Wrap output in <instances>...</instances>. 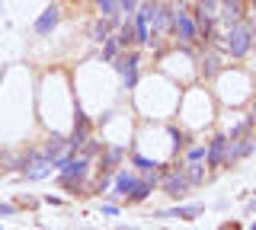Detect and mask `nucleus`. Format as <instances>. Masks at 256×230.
<instances>
[{"instance_id": "obj_1", "label": "nucleus", "mask_w": 256, "mask_h": 230, "mask_svg": "<svg viewBox=\"0 0 256 230\" xmlns=\"http://www.w3.org/2000/svg\"><path fill=\"white\" fill-rule=\"evenodd\" d=\"M250 45H253V29L244 26V22H234L230 32H228V51L234 54V58H244V54L250 51Z\"/></svg>"}, {"instance_id": "obj_2", "label": "nucleus", "mask_w": 256, "mask_h": 230, "mask_svg": "<svg viewBox=\"0 0 256 230\" xmlns=\"http://www.w3.org/2000/svg\"><path fill=\"white\" fill-rule=\"evenodd\" d=\"M86 176V157H77V160H64L61 163V182L64 186H74Z\"/></svg>"}, {"instance_id": "obj_3", "label": "nucleus", "mask_w": 256, "mask_h": 230, "mask_svg": "<svg viewBox=\"0 0 256 230\" xmlns=\"http://www.w3.org/2000/svg\"><path fill=\"white\" fill-rule=\"evenodd\" d=\"M70 150H74V144H70V141H64L61 134H52V141H48V160H52L54 166H61L64 160H68Z\"/></svg>"}, {"instance_id": "obj_4", "label": "nucleus", "mask_w": 256, "mask_h": 230, "mask_svg": "<svg viewBox=\"0 0 256 230\" xmlns=\"http://www.w3.org/2000/svg\"><path fill=\"white\" fill-rule=\"evenodd\" d=\"M173 29H176V35H180L182 42H196L198 38V26L192 22L189 13H173Z\"/></svg>"}, {"instance_id": "obj_5", "label": "nucleus", "mask_w": 256, "mask_h": 230, "mask_svg": "<svg viewBox=\"0 0 256 230\" xmlns=\"http://www.w3.org/2000/svg\"><path fill=\"white\" fill-rule=\"evenodd\" d=\"M164 189H166V195H186V189H189V176H182L180 170L176 173H170V176H166V182H164Z\"/></svg>"}, {"instance_id": "obj_6", "label": "nucleus", "mask_w": 256, "mask_h": 230, "mask_svg": "<svg viewBox=\"0 0 256 230\" xmlns=\"http://www.w3.org/2000/svg\"><path fill=\"white\" fill-rule=\"evenodd\" d=\"M228 160V138H214L208 147V166H221Z\"/></svg>"}, {"instance_id": "obj_7", "label": "nucleus", "mask_w": 256, "mask_h": 230, "mask_svg": "<svg viewBox=\"0 0 256 230\" xmlns=\"http://www.w3.org/2000/svg\"><path fill=\"white\" fill-rule=\"evenodd\" d=\"M52 160H48V157H36V160H29V166H26V176L29 179H45L48 173H52Z\"/></svg>"}, {"instance_id": "obj_8", "label": "nucleus", "mask_w": 256, "mask_h": 230, "mask_svg": "<svg viewBox=\"0 0 256 230\" xmlns=\"http://www.w3.org/2000/svg\"><path fill=\"white\" fill-rule=\"evenodd\" d=\"M54 26H58V10H54V6H48L42 16H38V22H36V32L38 35H48Z\"/></svg>"}, {"instance_id": "obj_9", "label": "nucleus", "mask_w": 256, "mask_h": 230, "mask_svg": "<svg viewBox=\"0 0 256 230\" xmlns=\"http://www.w3.org/2000/svg\"><path fill=\"white\" fill-rule=\"evenodd\" d=\"M134 186H138V182H134L132 173H118V179H116V195H132Z\"/></svg>"}, {"instance_id": "obj_10", "label": "nucleus", "mask_w": 256, "mask_h": 230, "mask_svg": "<svg viewBox=\"0 0 256 230\" xmlns=\"http://www.w3.org/2000/svg\"><path fill=\"white\" fill-rule=\"evenodd\" d=\"M221 16L228 19L230 26H234L237 16H240V3H237V0H224V3H221Z\"/></svg>"}, {"instance_id": "obj_11", "label": "nucleus", "mask_w": 256, "mask_h": 230, "mask_svg": "<svg viewBox=\"0 0 256 230\" xmlns=\"http://www.w3.org/2000/svg\"><path fill=\"white\" fill-rule=\"evenodd\" d=\"M196 214H202V205H189V208H176V211H166L164 218H182V221H189V218H196Z\"/></svg>"}, {"instance_id": "obj_12", "label": "nucleus", "mask_w": 256, "mask_h": 230, "mask_svg": "<svg viewBox=\"0 0 256 230\" xmlns=\"http://www.w3.org/2000/svg\"><path fill=\"white\" fill-rule=\"evenodd\" d=\"M150 192H154V182H138V186H134V192L132 195H128V198H132V202H144V198H148Z\"/></svg>"}, {"instance_id": "obj_13", "label": "nucleus", "mask_w": 256, "mask_h": 230, "mask_svg": "<svg viewBox=\"0 0 256 230\" xmlns=\"http://www.w3.org/2000/svg\"><path fill=\"white\" fill-rule=\"evenodd\" d=\"M96 3L102 6V13H106L109 19H118V0H96Z\"/></svg>"}, {"instance_id": "obj_14", "label": "nucleus", "mask_w": 256, "mask_h": 230, "mask_svg": "<svg viewBox=\"0 0 256 230\" xmlns=\"http://www.w3.org/2000/svg\"><path fill=\"white\" fill-rule=\"evenodd\" d=\"M118 160H122V147H109L106 150V166H102V170H112Z\"/></svg>"}, {"instance_id": "obj_15", "label": "nucleus", "mask_w": 256, "mask_h": 230, "mask_svg": "<svg viewBox=\"0 0 256 230\" xmlns=\"http://www.w3.org/2000/svg\"><path fill=\"white\" fill-rule=\"evenodd\" d=\"M93 38H96V42H109V26H106V22H96V26H93Z\"/></svg>"}, {"instance_id": "obj_16", "label": "nucleus", "mask_w": 256, "mask_h": 230, "mask_svg": "<svg viewBox=\"0 0 256 230\" xmlns=\"http://www.w3.org/2000/svg\"><path fill=\"white\" fill-rule=\"evenodd\" d=\"M189 182H202V166H198V160H192V166H189Z\"/></svg>"}, {"instance_id": "obj_17", "label": "nucleus", "mask_w": 256, "mask_h": 230, "mask_svg": "<svg viewBox=\"0 0 256 230\" xmlns=\"http://www.w3.org/2000/svg\"><path fill=\"white\" fill-rule=\"evenodd\" d=\"M134 163H138V166H141V170H144V173H150V170H154V166H157V163H150V160H144V157H134Z\"/></svg>"}, {"instance_id": "obj_18", "label": "nucleus", "mask_w": 256, "mask_h": 230, "mask_svg": "<svg viewBox=\"0 0 256 230\" xmlns=\"http://www.w3.org/2000/svg\"><path fill=\"white\" fill-rule=\"evenodd\" d=\"M202 157H205V147H192L189 150V160H202Z\"/></svg>"}, {"instance_id": "obj_19", "label": "nucleus", "mask_w": 256, "mask_h": 230, "mask_svg": "<svg viewBox=\"0 0 256 230\" xmlns=\"http://www.w3.org/2000/svg\"><path fill=\"white\" fill-rule=\"evenodd\" d=\"M214 70H218V61L208 58V61H205V74H214Z\"/></svg>"}, {"instance_id": "obj_20", "label": "nucleus", "mask_w": 256, "mask_h": 230, "mask_svg": "<svg viewBox=\"0 0 256 230\" xmlns=\"http://www.w3.org/2000/svg\"><path fill=\"white\" fill-rule=\"evenodd\" d=\"M118 6H122L125 13H132V10H134V0H118Z\"/></svg>"}, {"instance_id": "obj_21", "label": "nucleus", "mask_w": 256, "mask_h": 230, "mask_svg": "<svg viewBox=\"0 0 256 230\" xmlns=\"http://www.w3.org/2000/svg\"><path fill=\"white\" fill-rule=\"evenodd\" d=\"M106 58H116V42H106Z\"/></svg>"}, {"instance_id": "obj_22", "label": "nucleus", "mask_w": 256, "mask_h": 230, "mask_svg": "<svg viewBox=\"0 0 256 230\" xmlns=\"http://www.w3.org/2000/svg\"><path fill=\"white\" fill-rule=\"evenodd\" d=\"M253 115H256V106H253Z\"/></svg>"}, {"instance_id": "obj_23", "label": "nucleus", "mask_w": 256, "mask_h": 230, "mask_svg": "<svg viewBox=\"0 0 256 230\" xmlns=\"http://www.w3.org/2000/svg\"><path fill=\"white\" fill-rule=\"evenodd\" d=\"M250 230H256V224H253V227H250Z\"/></svg>"}, {"instance_id": "obj_24", "label": "nucleus", "mask_w": 256, "mask_h": 230, "mask_svg": "<svg viewBox=\"0 0 256 230\" xmlns=\"http://www.w3.org/2000/svg\"><path fill=\"white\" fill-rule=\"evenodd\" d=\"M253 13H256V10H253Z\"/></svg>"}]
</instances>
